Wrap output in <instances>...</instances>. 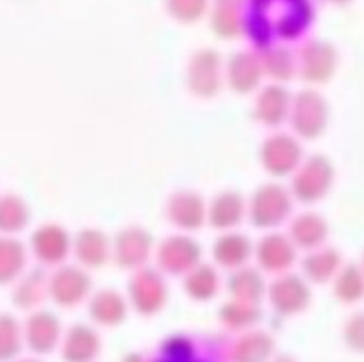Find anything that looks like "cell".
Instances as JSON below:
<instances>
[{
    "mask_svg": "<svg viewBox=\"0 0 364 362\" xmlns=\"http://www.w3.org/2000/svg\"><path fill=\"white\" fill-rule=\"evenodd\" d=\"M314 18L312 0H247L242 36L257 53L290 46L306 38Z\"/></svg>",
    "mask_w": 364,
    "mask_h": 362,
    "instance_id": "6da1fadb",
    "label": "cell"
},
{
    "mask_svg": "<svg viewBox=\"0 0 364 362\" xmlns=\"http://www.w3.org/2000/svg\"><path fill=\"white\" fill-rule=\"evenodd\" d=\"M294 55L296 75L308 83H327L338 68V50L325 40H306Z\"/></svg>",
    "mask_w": 364,
    "mask_h": 362,
    "instance_id": "7a4b0ae2",
    "label": "cell"
},
{
    "mask_svg": "<svg viewBox=\"0 0 364 362\" xmlns=\"http://www.w3.org/2000/svg\"><path fill=\"white\" fill-rule=\"evenodd\" d=\"M290 120L296 134L304 138H316L327 124V103L314 90H304L290 103Z\"/></svg>",
    "mask_w": 364,
    "mask_h": 362,
    "instance_id": "3957f363",
    "label": "cell"
},
{
    "mask_svg": "<svg viewBox=\"0 0 364 362\" xmlns=\"http://www.w3.org/2000/svg\"><path fill=\"white\" fill-rule=\"evenodd\" d=\"M247 0H210V26L220 40L242 36Z\"/></svg>",
    "mask_w": 364,
    "mask_h": 362,
    "instance_id": "277c9868",
    "label": "cell"
},
{
    "mask_svg": "<svg viewBox=\"0 0 364 362\" xmlns=\"http://www.w3.org/2000/svg\"><path fill=\"white\" fill-rule=\"evenodd\" d=\"M264 77L257 50H238L227 61V81L236 92H251L259 85Z\"/></svg>",
    "mask_w": 364,
    "mask_h": 362,
    "instance_id": "5b68a950",
    "label": "cell"
},
{
    "mask_svg": "<svg viewBox=\"0 0 364 362\" xmlns=\"http://www.w3.org/2000/svg\"><path fill=\"white\" fill-rule=\"evenodd\" d=\"M332 181V166L323 157H310L306 161V166H301V173L294 177L292 186L299 199L312 201L323 196Z\"/></svg>",
    "mask_w": 364,
    "mask_h": 362,
    "instance_id": "8992f818",
    "label": "cell"
},
{
    "mask_svg": "<svg viewBox=\"0 0 364 362\" xmlns=\"http://www.w3.org/2000/svg\"><path fill=\"white\" fill-rule=\"evenodd\" d=\"M190 85L198 94H214L220 85V55L212 48L196 50L190 59Z\"/></svg>",
    "mask_w": 364,
    "mask_h": 362,
    "instance_id": "52a82bcc",
    "label": "cell"
},
{
    "mask_svg": "<svg viewBox=\"0 0 364 362\" xmlns=\"http://www.w3.org/2000/svg\"><path fill=\"white\" fill-rule=\"evenodd\" d=\"M290 94L284 85L275 83V85H267L255 101V116L264 122V124H279L286 120V116L290 114Z\"/></svg>",
    "mask_w": 364,
    "mask_h": 362,
    "instance_id": "ba28073f",
    "label": "cell"
},
{
    "mask_svg": "<svg viewBox=\"0 0 364 362\" xmlns=\"http://www.w3.org/2000/svg\"><path fill=\"white\" fill-rule=\"evenodd\" d=\"M301 157V147L290 136H273L267 144H264V161H267L269 171L277 175H286L292 171Z\"/></svg>",
    "mask_w": 364,
    "mask_h": 362,
    "instance_id": "9c48e42d",
    "label": "cell"
},
{
    "mask_svg": "<svg viewBox=\"0 0 364 362\" xmlns=\"http://www.w3.org/2000/svg\"><path fill=\"white\" fill-rule=\"evenodd\" d=\"M262 70L279 85L296 77V55L290 46H275L259 53Z\"/></svg>",
    "mask_w": 364,
    "mask_h": 362,
    "instance_id": "30bf717a",
    "label": "cell"
},
{
    "mask_svg": "<svg viewBox=\"0 0 364 362\" xmlns=\"http://www.w3.org/2000/svg\"><path fill=\"white\" fill-rule=\"evenodd\" d=\"M273 302L282 312H299L308 304V288L296 277H284L273 286Z\"/></svg>",
    "mask_w": 364,
    "mask_h": 362,
    "instance_id": "8fae6325",
    "label": "cell"
},
{
    "mask_svg": "<svg viewBox=\"0 0 364 362\" xmlns=\"http://www.w3.org/2000/svg\"><path fill=\"white\" fill-rule=\"evenodd\" d=\"M259 201H264V208H259L257 223L259 225H275L282 223V218L290 210V201L282 188H269L259 194Z\"/></svg>",
    "mask_w": 364,
    "mask_h": 362,
    "instance_id": "7c38bea8",
    "label": "cell"
},
{
    "mask_svg": "<svg viewBox=\"0 0 364 362\" xmlns=\"http://www.w3.org/2000/svg\"><path fill=\"white\" fill-rule=\"evenodd\" d=\"M166 11L181 24H194L210 11V0H166Z\"/></svg>",
    "mask_w": 364,
    "mask_h": 362,
    "instance_id": "4fadbf2b",
    "label": "cell"
},
{
    "mask_svg": "<svg viewBox=\"0 0 364 362\" xmlns=\"http://www.w3.org/2000/svg\"><path fill=\"white\" fill-rule=\"evenodd\" d=\"M292 236L294 240L304 245V247H312L318 245L325 236V223L314 216V214H306L301 218H296L292 225Z\"/></svg>",
    "mask_w": 364,
    "mask_h": 362,
    "instance_id": "5bb4252c",
    "label": "cell"
},
{
    "mask_svg": "<svg viewBox=\"0 0 364 362\" xmlns=\"http://www.w3.org/2000/svg\"><path fill=\"white\" fill-rule=\"evenodd\" d=\"M292 262V247L284 236H271L264 243V265L269 269H286Z\"/></svg>",
    "mask_w": 364,
    "mask_h": 362,
    "instance_id": "9a60e30c",
    "label": "cell"
},
{
    "mask_svg": "<svg viewBox=\"0 0 364 362\" xmlns=\"http://www.w3.org/2000/svg\"><path fill=\"white\" fill-rule=\"evenodd\" d=\"M338 267V253L327 249V251H321V253H312L308 260H306V271L312 280L316 282H325L334 275Z\"/></svg>",
    "mask_w": 364,
    "mask_h": 362,
    "instance_id": "2e32d148",
    "label": "cell"
},
{
    "mask_svg": "<svg viewBox=\"0 0 364 362\" xmlns=\"http://www.w3.org/2000/svg\"><path fill=\"white\" fill-rule=\"evenodd\" d=\"M338 297L345 302H355L364 294V277L358 269H347L338 280Z\"/></svg>",
    "mask_w": 364,
    "mask_h": 362,
    "instance_id": "e0dca14e",
    "label": "cell"
},
{
    "mask_svg": "<svg viewBox=\"0 0 364 362\" xmlns=\"http://www.w3.org/2000/svg\"><path fill=\"white\" fill-rule=\"evenodd\" d=\"M347 341L364 351V314H358L347 323Z\"/></svg>",
    "mask_w": 364,
    "mask_h": 362,
    "instance_id": "ac0fdd59",
    "label": "cell"
},
{
    "mask_svg": "<svg viewBox=\"0 0 364 362\" xmlns=\"http://www.w3.org/2000/svg\"><path fill=\"white\" fill-rule=\"evenodd\" d=\"M325 3H329V5H336V7H345V5L353 3V0H325Z\"/></svg>",
    "mask_w": 364,
    "mask_h": 362,
    "instance_id": "d6986e66",
    "label": "cell"
}]
</instances>
